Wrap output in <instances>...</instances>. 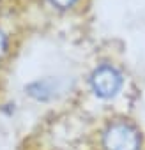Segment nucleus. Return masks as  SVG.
Here are the masks:
<instances>
[{"instance_id":"7ed1b4c3","label":"nucleus","mask_w":145,"mask_h":150,"mask_svg":"<svg viewBox=\"0 0 145 150\" xmlns=\"http://www.w3.org/2000/svg\"><path fill=\"white\" fill-rule=\"evenodd\" d=\"M11 50H13L11 34L4 25H0V64H4L7 60V57L11 55Z\"/></svg>"},{"instance_id":"f03ea898","label":"nucleus","mask_w":145,"mask_h":150,"mask_svg":"<svg viewBox=\"0 0 145 150\" xmlns=\"http://www.w3.org/2000/svg\"><path fill=\"white\" fill-rule=\"evenodd\" d=\"M89 85L96 97L108 101V99L117 97L119 92L122 90L124 76L117 65L104 62L92 69L90 76H89Z\"/></svg>"},{"instance_id":"20e7f679","label":"nucleus","mask_w":145,"mask_h":150,"mask_svg":"<svg viewBox=\"0 0 145 150\" xmlns=\"http://www.w3.org/2000/svg\"><path fill=\"white\" fill-rule=\"evenodd\" d=\"M46 2L53 7V9H58V11H69L72 7H76V4L80 0H46Z\"/></svg>"},{"instance_id":"f257e3e1","label":"nucleus","mask_w":145,"mask_h":150,"mask_svg":"<svg viewBox=\"0 0 145 150\" xmlns=\"http://www.w3.org/2000/svg\"><path fill=\"white\" fill-rule=\"evenodd\" d=\"M101 150H140L141 132L126 118H112L99 131Z\"/></svg>"}]
</instances>
